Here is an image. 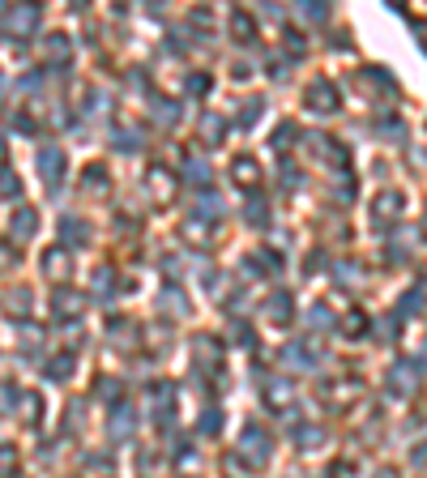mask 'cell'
Here are the masks:
<instances>
[{
  "label": "cell",
  "instance_id": "obj_2",
  "mask_svg": "<svg viewBox=\"0 0 427 478\" xmlns=\"http://www.w3.org/2000/svg\"><path fill=\"white\" fill-rule=\"evenodd\" d=\"M304 98H308V107H312V111H321V115L338 107V90H334V81H325V77H321V81H312Z\"/></svg>",
  "mask_w": 427,
  "mask_h": 478
},
{
  "label": "cell",
  "instance_id": "obj_3",
  "mask_svg": "<svg viewBox=\"0 0 427 478\" xmlns=\"http://www.w3.org/2000/svg\"><path fill=\"white\" fill-rule=\"evenodd\" d=\"M244 457H248L252 466H265V457H269V440H265L261 427H248V432H244Z\"/></svg>",
  "mask_w": 427,
  "mask_h": 478
},
{
  "label": "cell",
  "instance_id": "obj_17",
  "mask_svg": "<svg viewBox=\"0 0 427 478\" xmlns=\"http://www.w3.org/2000/svg\"><path fill=\"white\" fill-rule=\"evenodd\" d=\"M64 235H73V239H86V227H81V222H77V218H73V222H68V218H64Z\"/></svg>",
  "mask_w": 427,
  "mask_h": 478
},
{
  "label": "cell",
  "instance_id": "obj_1",
  "mask_svg": "<svg viewBox=\"0 0 427 478\" xmlns=\"http://www.w3.org/2000/svg\"><path fill=\"white\" fill-rule=\"evenodd\" d=\"M34 21H38V9L34 4H21V9H9V13H0V30H9V34H30L34 30Z\"/></svg>",
  "mask_w": 427,
  "mask_h": 478
},
{
  "label": "cell",
  "instance_id": "obj_21",
  "mask_svg": "<svg viewBox=\"0 0 427 478\" xmlns=\"http://www.w3.org/2000/svg\"><path fill=\"white\" fill-rule=\"evenodd\" d=\"M13 402V389H0V406H9Z\"/></svg>",
  "mask_w": 427,
  "mask_h": 478
},
{
  "label": "cell",
  "instance_id": "obj_20",
  "mask_svg": "<svg viewBox=\"0 0 427 478\" xmlns=\"http://www.w3.org/2000/svg\"><path fill=\"white\" fill-rule=\"evenodd\" d=\"M13 265V248H0V269H9Z\"/></svg>",
  "mask_w": 427,
  "mask_h": 478
},
{
  "label": "cell",
  "instance_id": "obj_14",
  "mask_svg": "<svg viewBox=\"0 0 427 478\" xmlns=\"http://www.w3.org/2000/svg\"><path fill=\"white\" fill-rule=\"evenodd\" d=\"M154 115H158V124H167V120H175L180 111H175V103H158V111H154Z\"/></svg>",
  "mask_w": 427,
  "mask_h": 478
},
{
  "label": "cell",
  "instance_id": "obj_18",
  "mask_svg": "<svg viewBox=\"0 0 427 478\" xmlns=\"http://www.w3.org/2000/svg\"><path fill=\"white\" fill-rule=\"evenodd\" d=\"M218 427H222V419H218V410H210V419H201V432H210V436H214Z\"/></svg>",
  "mask_w": 427,
  "mask_h": 478
},
{
  "label": "cell",
  "instance_id": "obj_10",
  "mask_svg": "<svg viewBox=\"0 0 427 478\" xmlns=\"http://www.w3.org/2000/svg\"><path fill=\"white\" fill-rule=\"evenodd\" d=\"M287 308H291V299H287V295H278V299H274V303H269V316H274V321H278V325H282V321H287V316H291V312H287Z\"/></svg>",
  "mask_w": 427,
  "mask_h": 478
},
{
  "label": "cell",
  "instance_id": "obj_16",
  "mask_svg": "<svg viewBox=\"0 0 427 478\" xmlns=\"http://www.w3.org/2000/svg\"><path fill=\"white\" fill-rule=\"evenodd\" d=\"M188 180H197V184H201V180H210V167H201V162H188Z\"/></svg>",
  "mask_w": 427,
  "mask_h": 478
},
{
  "label": "cell",
  "instance_id": "obj_9",
  "mask_svg": "<svg viewBox=\"0 0 427 478\" xmlns=\"http://www.w3.org/2000/svg\"><path fill=\"white\" fill-rule=\"evenodd\" d=\"M34 227H38V218H34V214H30V209H21V214H17V218H13V235H30V231H34Z\"/></svg>",
  "mask_w": 427,
  "mask_h": 478
},
{
  "label": "cell",
  "instance_id": "obj_6",
  "mask_svg": "<svg viewBox=\"0 0 427 478\" xmlns=\"http://www.w3.org/2000/svg\"><path fill=\"white\" fill-rule=\"evenodd\" d=\"M231 171H235V184H244V188H252V184H257V162H252V158H235V167H231Z\"/></svg>",
  "mask_w": 427,
  "mask_h": 478
},
{
  "label": "cell",
  "instance_id": "obj_4",
  "mask_svg": "<svg viewBox=\"0 0 427 478\" xmlns=\"http://www.w3.org/2000/svg\"><path fill=\"white\" fill-rule=\"evenodd\" d=\"M60 162H64V158H60L56 145H43V150H38V167H43V180H47V184L60 180Z\"/></svg>",
  "mask_w": 427,
  "mask_h": 478
},
{
  "label": "cell",
  "instance_id": "obj_19",
  "mask_svg": "<svg viewBox=\"0 0 427 478\" xmlns=\"http://www.w3.org/2000/svg\"><path fill=\"white\" fill-rule=\"evenodd\" d=\"M188 90H192V94H205V90H210V77H192Z\"/></svg>",
  "mask_w": 427,
  "mask_h": 478
},
{
  "label": "cell",
  "instance_id": "obj_7",
  "mask_svg": "<svg viewBox=\"0 0 427 478\" xmlns=\"http://www.w3.org/2000/svg\"><path fill=\"white\" fill-rule=\"evenodd\" d=\"M231 34H235L240 43H252V17H248V13H235V17H231Z\"/></svg>",
  "mask_w": 427,
  "mask_h": 478
},
{
  "label": "cell",
  "instance_id": "obj_12",
  "mask_svg": "<svg viewBox=\"0 0 427 478\" xmlns=\"http://www.w3.org/2000/svg\"><path fill=\"white\" fill-rule=\"evenodd\" d=\"M269 402H278V406H287L291 402V385H269V393H265Z\"/></svg>",
  "mask_w": 427,
  "mask_h": 478
},
{
  "label": "cell",
  "instance_id": "obj_5",
  "mask_svg": "<svg viewBox=\"0 0 427 478\" xmlns=\"http://www.w3.org/2000/svg\"><path fill=\"white\" fill-rule=\"evenodd\" d=\"M43 269H47V278H68V269H73V261L60 252V248H51L47 256H43Z\"/></svg>",
  "mask_w": 427,
  "mask_h": 478
},
{
  "label": "cell",
  "instance_id": "obj_11",
  "mask_svg": "<svg viewBox=\"0 0 427 478\" xmlns=\"http://www.w3.org/2000/svg\"><path fill=\"white\" fill-rule=\"evenodd\" d=\"M201 133H210V145H218V133H222V120H218V115L201 120Z\"/></svg>",
  "mask_w": 427,
  "mask_h": 478
},
{
  "label": "cell",
  "instance_id": "obj_8",
  "mask_svg": "<svg viewBox=\"0 0 427 478\" xmlns=\"http://www.w3.org/2000/svg\"><path fill=\"white\" fill-rule=\"evenodd\" d=\"M398 205H402V192H385V197H381V218H385V222L398 218Z\"/></svg>",
  "mask_w": 427,
  "mask_h": 478
},
{
  "label": "cell",
  "instance_id": "obj_15",
  "mask_svg": "<svg viewBox=\"0 0 427 478\" xmlns=\"http://www.w3.org/2000/svg\"><path fill=\"white\" fill-rule=\"evenodd\" d=\"M68 372H73V359H68V355H60V359L51 363V376H68Z\"/></svg>",
  "mask_w": 427,
  "mask_h": 478
},
{
  "label": "cell",
  "instance_id": "obj_13",
  "mask_svg": "<svg viewBox=\"0 0 427 478\" xmlns=\"http://www.w3.org/2000/svg\"><path fill=\"white\" fill-rule=\"evenodd\" d=\"M17 192H21L17 175H9V171H4V175H0V197H17Z\"/></svg>",
  "mask_w": 427,
  "mask_h": 478
}]
</instances>
